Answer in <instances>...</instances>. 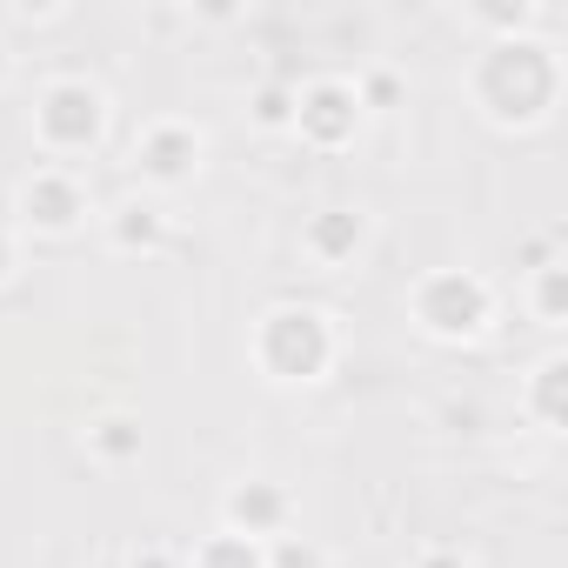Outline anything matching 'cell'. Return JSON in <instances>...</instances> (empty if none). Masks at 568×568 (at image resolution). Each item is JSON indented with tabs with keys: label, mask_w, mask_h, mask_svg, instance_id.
<instances>
[{
	"label": "cell",
	"mask_w": 568,
	"mask_h": 568,
	"mask_svg": "<svg viewBox=\"0 0 568 568\" xmlns=\"http://www.w3.org/2000/svg\"><path fill=\"white\" fill-rule=\"evenodd\" d=\"M468 101L501 134L541 128L555 114V101H561V54H555V41H541V34L481 41V54L468 61Z\"/></svg>",
	"instance_id": "cell-1"
},
{
	"label": "cell",
	"mask_w": 568,
	"mask_h": 568,
	"mask_svg": "<svg viewBox=\"0 0 568 568\" xmlns=\"http://www.w3.org/2000/svg\"><path fill=\"white\" fill-rule=\"evenodd\" d=\"M247 362L267 388H322L342 362V322L315 302H274L247 328Z\"/></svg>",
	"instance_id": "cell-2"
},
{
	"label": "cell",
	"mask_w": 568,
	"mask_h": 568,
	"mask_svg": "<svg viewBox=\"0 0 568 568\" xmlns=\"http://www.w3.org/2000/svg\"><path fill=\"white\" fill-rule=\"evenodd\" d=\"M108 121H114V101L94 74H48L34 88V108H28L34 154L54 168H81L88 154H101Z\"/></svg>",
	"instance_id": "cell-3"
},
{
	"label": "cell",
	"mask_w": 568,
	"mask_h": 568,
	"mask_svg": "<svg viewBox=\"0 0 568 568\" xmlns=\"http://www.w3.org/2000/svg\"><path fill=\"white\" fill-rule=\"evenodd\" d=\"M501 315V295H495V281L475 274V267H428L415 274V288H408V322L442 342V348H468L495 328Z\"/></svg>",
	"instance_id": "cell-4"
},
{
	"label": "cell",
	"mask_w": 568,
	"mask_h": 568,
	"mask_svg": "<svg viewBox=\"0 0 568 568\" xmlns=\"http://www.w3.org/2000/svg\"><path fill=\"white\" fill-rule=\"evenodd\" d=\"M94 214V194H88V174L81 168H54V161H34L14 194H8V227L21 241H74Z\"/></svg>",
	"instance_id": "cell-5"
},
{
	"label": "cell",
	"mask_w": 568,
	"mask_h": 568,
	"mask_svg": "<svg viewBox=\"0 0 568 568\" xmlns=\"http://www.w3.org/2000/svg\"><path fill=\"white\" fill-rule=\"evenodd\" d=\"M128 168H134L141 194L168 201L174 187H187L207 168V128L194 114H148L128 141Z\"/></svg>",
	"instance_id": "cell-6"
},
{
	"label": "cell",
	"mask_w": 568,
	"mask_h": 568,
	"mask_svg": "<svg viewBox=\"0 0 568 568\" xmlns=\"http://www.w3.org/2000/svg\"><path fill=\"white\" fill-rule=\"evenodd\" d=\"M362 101H355V81L348 74H315V81H295V121L288 134L315 154H342L355 134H362Z\"/></svg>",
	"instance_id": "cell-7"
},
{
	"label": "cell",
	"mask_w": 568,
	"mask_h": 568,
	"mask_svg": "<svg viewBox=\"0 0 568 568\" xmlns=\"http://www.w3.org/2000/svg\"><path fill=\"white\" fill-rule=\"evenodd\" d=\"M368 247H375V214L355 201H322L302 221V261L315 274H348V267H362Z\"/></svg>",
	"instance_id": "cell-8"
},
{
	"label": "cell",
	"mask_w": 568,
	"mask_h": 568,
	"mask_svg": "<svg viewBox=\"0 0 568 568\" xmlns=\"http://www.w3.org/2000/svg\"><path fill=\"white\" fill-rule=\"evenodd\" d=\"M221 528L247 535V541H274V535H288L295 528V495L267 481V475H247L221 495Z\"/></svg>",
	"instance_id": "cell-9"
},
{
	"label": "cell",
	"mask_w": 568,
	"mask_h": 568,
	"mask_svg": "<svg viewBox=\"0 0 568 568\" xmlns=\"http://www.w3.org/2000/svg\"><path fill=\"white\" fill-rule=\"evenodd\" d=\"M94 221H101V241H108L114 254H161V247L174 241V214H168V201H154V194H121V201H108Z\"/></svg>",
	"instance_id": "cell-10"
},
{
	"label": "cell",
	"mask_w": 568,
	"mask_h": 568,
	"mask_svg": "<svg viewBox=\"0 0 568 568\" xmlns=\"http://www.w3.org/2000/svg\"><path fill=\"white\" fill-rule=\"evenodd\" d=\"M141 448H148V428H141V415H128V408H101V415H88V428H81V455H88L94 468H128V462H141Z\"/></svg>",
	"instance_id": "cell-11"
},
{
	"label": "cell",
	"mask_w": 568,
	"mask_h": 568,
	"mask_svg": "<svg viewBox=\"0 0 568 568\" xmlns=\"http://www.w3.org/2000/svg\"><path fill=\"white\" fill-rule=\"evenodd\" d=\"M561 388H568V355L561 348H548L535 368H528V382H521V395H515V408H521V422L528 428H541V435H561Z\"/></svg>",
	"instance_id": "cell-12"
},
{
	"label": "cell",
	"mask_w": 568,
	"mask_h": 568,
	"mask_svg": "<svg viewBox=\"0 0 568 568\" xmlns=\"http://www.w3.org/2000/svg\"><path fill=\"white\" fill-rule=\"evenodd\" d=\"M181 568H267V548L234 528H207L194 548H181Z\"/></svg>",
	"instance_id": "cell-13"
},
{
	"label": "cell",
	"mask_w": 568,
	"mask_h": 568,
	"mask_svg": "<svg viewBox=\"0 0 568 568\" xmlns=\"http://www.w3.org/2000/svg\"><path fill=\"white\" fill-rule=\"evenodd\" d=\"M462 21L481 28L488 41H515V34H541L548 8H535V0H515V8H462Z\"/></svg>",
	"instance_id": "cell-14"
},
{
	"label": "cell",
	"mask_w": 568,
	"mask_h": 568,
	"mask_svg": "<svg viewBox=\"0 0 568 568\" xmlns=\"http://www.w3.org/2000/svg\"><path fill=\"white\" fill-rule=\"evenodd\" d=\"M528 315L541 328H561V315H568V261H548V267L528 274Z\"/></svg>",
	"instance_id": "cell-15"
},
{
	"label": "cell",
	"mask_w": 568,
	"mask_h": 568,
	"mask_svg": "<svg viewBox=\"0 0 568 568\" xmlns=\"http://www.w3.org/2000/svg\"><path fill=\"white\" fill-rule=\"evenodd\" d=\"M247 114H254V128H267V134H288V121H295V88H288V81H261V88L247 94Z\"/></svg>",
	"instance_id": "cell-16"
},
{
	"label": "cell",
	"mask_w": 568,
	"mask_h": 568,
	"mask_svg": "<svg viewBox=\"0 0 568 568\" xmlns=\"http://www.w3.org/2000/svg\"><path fill=\"white\" fill-rule=\"evenodd\" d=\"M348 81H355L362 114H382V108H395V101H402V74H395V68H382V61H375V68H362V74H348Z\"/></svg>",
	"instance_id": "cell-17"
},
{
	"label": "cell",
	"mask_w": 568,
	"mask_h": 568,
	"mask_svg": "<svg viewBox=\"0 0 568 568\" xmlns=\"http://www.w3.org/2000/svg\"><path fill=\"white\" fill-rule=\"evenodd\" d=\"M267 548V568H328V548L322 541H308V535H274V541H261Z\"/></svg>",
	"instance_id": "cell-18"
},
{
	"label": "cell",
	"mask_w": 568,
	"mask_h": 568,
	"mask_svg": "<svg viewBox=\"0 0 568 568\" xmlns=\"http://www.w3.org/2000/svg\"><path fill=\"white\" fill-rule=\"evenodd\" d=\"M408 568H475V561H468L462 541H422V548L408 555Z\"/></svg>",
	"instance_id": "cell-19"
},
{
	"label": "cell",
	"mask_w": 568,
	"mask_h": 568,
	"mask_svg": "<svg viewBox=\"0 0 568 568\" xmlns=\"http://www.w3.org/2000/svg\"><path fill=\"white\" fill-rule=\"evenodd\" d=\"M21 261H28V241H21L8 221H0V288H8V281L21 274Z\"/></svg>",
	"instance_id": "cell-20"
},
{
	"label": "cell",
	"mask_w": 568,
	"mask_h": 568,
	"mask_svg": "<svg viewBox=\"0 0 568 568\" xmlns=\"http://www.w3.org/2000/svg\"><path fill=\"white\" fill-rule=\"evenodd\" d=\"M128 568H181V548H161V541H141V548H128Z\"/></svg>",
	"instance_id": "cell-21"
},
{
	"label": "cell",
	"mask_w": 568,
	"mask_h": 568,
	"mask_svg": "<svg viewBox=\"0 0 568 568\" xmlns=\"http://www.w3.org/2000/svg\"><path fill=\"white\" fill-rule=\"evenodd\" d=\"M14 28H48V21H68V8H8Z\"/></svg>",
	"instance_id": "cell-22"
},
{
	"label": "cell",
	"mask_w": 568,
	"mask_h": 568,
	"mask_svg": "<svg viewBox=\"0 0 568 568\" xmlns=\"http://www.w3.org/2000/svg\"><path fill=\"white\" fill-rule=\"evenodd\" d=\"M14 68H21V61H14V41H8V34H0V94H8V81H14Z\"/></svg>",
	"instance_id": "cell-23"
}]
</instances>
